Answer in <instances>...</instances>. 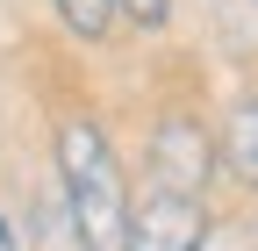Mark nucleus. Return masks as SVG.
<instances>
[{
	"label": "nucleus",
	"instance_id": "f257e3e1",
	"mask_svg": "<svg viewBox=\"0 0 258 251\" xmlns=\"http://www.w3.org/2000/svg\"><path fill=\"white\" fill-rule=\"evenodd\" d=\"M57 179H64L79 251H122L129 244V179H122V158L93 115L57 122Z\"/></svg>",
	"mask_w": 258,
	"mask_h": 251
},
{
	"label": "nucleus",
	"instance_id": "f03ea898",
	"mask_svg": "<svg viewBox=\"0 0 258 251\" xmlns=\"http://www.w3.org/2000/svg\"><path fill=\"white\" fill-rule=\"evenodd\" d=\"M215 172V151H208V130L194 115H165L151 130V186L158 194H186V201H201V186Z\"/></svg>",
	"mask_w": 258,
	"mask_h": 251
},
{
	"label": "nucleus",
	"instance_id": "7ed1b4c3",
	"mask_svg": "<svg viewBox=\"0 0 258 251\" xmlns=\"http://www.w3.org/2000/svg\"><path fill=\"white\" fill-rule=\"evenodd\" d=\"M201 244H208V215H201V201L158 194V186H151V201L129 208V244H122V251H201Z\"/></svg>",
	"mask_w": 258,
	"mask_h": 251
},
{
	"label": "nucleus",
	"instance_id": "20e7f679",
	"mask_svg": "<svg viewBox=\"0 0 258 251\" xmlns=\"http://www.w3.org/2000/svg\"><path fill=\"white\" fill-rule=\"evenodd\" d=\"M230 165H237L244 179H258V93L230 115Z\"/></svg>",
	"mask_w": 258,
	"mask_h": 251
},
{
	"label": "nucleus",
	"instance_id": "39448f33",
	"mask_svg": "<svg viewBox=\"0 0 258 251\" xmlns=\"http://www.w3.org/2000/svg\"><path fill=\"white\" fill-rule=\"evenodd\" d=\"M50 8H57L64 29H72V36H86V43H101V36H108V22H115L108 0H50Z\"/></svg>",
	"mask_w": 258,
	"mask_h": 251
},
{
	"label": "nucleus",
	"instance_id": "423d86ee",
	"mask_svg": "<svg viewBox=\"0 0 258 251\" xmlns=\"http://www.w3.org/2000/svg\"><path fill=\"white\" fill-rule=\"evenodd\" d=\"M108 8H122L129 22H144V29H158V22L172 15V0H108Z\"/></svg>",
	"mask_w": 258,
	"mask_h": 251
},
{
	"label": "nucleus",
	"instance_id": "0eeeda50",
	"mask_svg": "<svg viewBox=\"0 0 258 251\" xmlns=\"http://www.w3.org/2000/svg\"><path fill=\"white\" fill-rule=\"evenodd\" d=\"M0 251H22V244H15V223H8V215H0Z\"/></svg>",
	"mask_w": 258,
	"mask_h": 251
}]
</instances>
